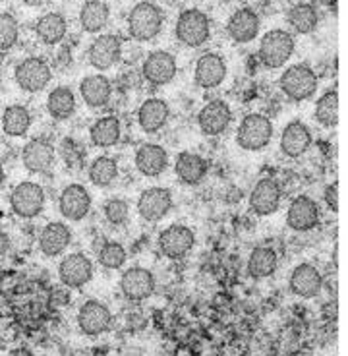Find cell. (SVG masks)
<instances>
[{
	"label": "cell",
	"instance_id": "cell-1",
	"mask_svg": "<svg viewBox=\"0 0 348 356\" xmlns=\"http://www.w3.org/2000/svg\"><path fill=\"white\" fill-rule=\"evenodd\" d=\"M163 12L153 2L135 4L128 16V31L135 41H151L161 33Z\"/></svg>",
	"mask_w": 348,
	"mask_h": 356
},
{
	"label": "cell",
	"instance_id": "cell-2",
	"mask_svg": "<svg viewBox=\"0 0 348 356\" xmlns=\"http://www.w3.org/2000/svg\"><path fill=\"white\" fill-rule=\"evenodd\" d=\"M295 53V37L285 29H271L259 43V60L267 68H281Z\"/></svg>",
	"mask_w": 348,
	"mask_h": 356
},
{
	"label": "cell",
	"instance_id": "cell-3",
	"mask_svg": "<svg viewBox=\"0 0 348 356\" xmlns=\"http://www.w3.org/2000/svg\"><path fill=\"white\" fill-rule=\"evenodd\" d=\"M281 89L290 101H306L317 89V76L308 64H295L286 68L281 76Z\"/></svg>",
	"mask_w": 348,
	"mask_h": 356
},
{
	"label": "cell",
	"instance_id": "cell-4",
	"mask_svg": "<svg viewBox=\"0 0 348 356\" xmlns=\"http://www.w3.org/2000/svg\"><path fill=\"white\" fill-rule=\"evenodd\" d=\"M211 35L209 18L201 10L188 8L176 19V39L190 49H197Z\"/></svg>",
	"mask_w": 348,
	"mask_h": 356
},
{
	"label": "cell",
	"instance_id": "cell-5",
	"mask_svg": "<svg viewBox=\"0 0 348 356\" xmlns=\"http://www.w3.org/2000/svg\"><path fill=\"white\" fill-rule=\"evenodd\" d=\"M273 138V124L267 116L248 115L238 126L236 142L246 152H259L267 147Z\"/></svg>",
	"mask_w": 348,
	"mask_h": 356
},
{
	"label": "cell",
	"instance_id": "cell-6",
	"mask_svg": "<svg viewBox=\"0 0 348 356\" xmlns=\"http://www.w3.org/2000/svg\"><path fill=\"white\" fill-rule=\"evenodd\" d=\"M10 205H12V211L18 217L33 219L45 207V192L35 182H22L14 188L12 196H10Z\"/></svg>",
	"mask_w": 348,
	"mask_h": 356
},
{
	"label": "cell",
	"instance_id": "cell-7",
	"mask_svg": "<svg viewBox=\"0 0 348 356\" xmlns=\"http://www.w3.org/2000/svg\"><path fill=\"white\" fill-rule=\"evenodd\" d=\"M14 78H16V83L24 91L37 93V91H41V89H45L49 86L53 74H51V68L43 58L31 56V58H26L16 66Z\"/></svg>",
	"mask_w": 348,
	"mask_h": 356
},
{
	"label": "cell",
	"instance_id": "cell-8",
	"mask_svg": "<svg viewBox=\"0 0 348 356\" xmlns=\"http://www.w3.org/2000/svg\"><path fill=\"white\" fill-rule=\"evenodd\" d=\"M113 323V314L99 300H88L78 312V327L88 337H97L105 333Z\"/></svg>",
	"mask_w": 348,
	"mask_h": 356
},
{
	"label": "cell",
	"instance_id": "cell-9",
	"mask_svg": "<svg viewBox=\"0 0 348 356\" xmlns=\"http://www.w3.org/2000/svg\"><path fill=\"white\" fill-rule=\"evenodd\" d=\"M120 291L128 300L142 302L155 293V277L145 267H130L120 277Z\"/></svg>",
	"mask_w": 348,
	"mask_h": 356
},
{
	"label": "cell",
	"instance_id": "cell-10",
	"mask_svg": "<svg viewBox=\"0 0 348 356\" xmlns=\"http://www.w3.org/2000/svg\"><path fill=\"white\" fill-rule=\"evenodd\" d=\"M196 236L192 229H188L186 225H172L169 229H165L159 236V248L163 256L170 259H180L190 254V250L194 248Z\"/></svg>",
	"mask_w": 348,
	"mask_h": 356
},
{
	"label": "cell",
	"instance_id": "cell-11",
	"mask_svg": "<svg viewBox=\"0 0 348 356\" xmlns=\"http://www.w3.org/2000/svg\"><path fill=\"white\" fill-rule=\"evenodd\" d=\"M58 279L70 289H81L93 279V264L83 254H70L58 266Z\"/></svg>",
	"mask_w": 348,
	"mask_h": 356
},
{
	"label": "cell",
	"instance_id": "cell-12",
	"mask_svg": "<svg viewBox=\"0 0 348 356\" xmlns=\"http://www.w3.org/2000/svg\"><path fill=\"white\" fill-rule=\"evenodd\" d=\"M226 78V63L221 54L206 53L197 58L194 80L196 86L201 89L219 88Z\"/></svg>",
	"mask_w": 348,
	"mask_h": 356
},
{
	"label": "cell",
	"instance_id": "cell-13",
	"mask_svg": "<svg viewBox=\"0 0 348 356\" xmlns=\"http://www.w3.org/2000/svg\"><path fill=\"white\" fill-rule=\"evenodd\" d=\"M122 54V41L116 35H101L90 44L88 60L95 70H108L113 68Z\"/></svg>",
	"mask_w": 348,
	"mask_h": 356
},
{
	"label": "cell",
	"instance_id": "cell-14",
	"mask_svg": "<svg viewBox=\"0 0 348 356\" xmlns=\"http://www.w3.org/2000/svg\"><path fill=\"white\" fill-rule=\"evenodd\" d=\"M286 222L292 231H312L320 225V207L310 196L295 197L290 207H288Z\"/></svg>",
	"mask_w": 348,
	"mask_h": 356
},
{
	"label": "cell",
	"instance_id": "cell-15",
	"mask_svg": "<svg viewBox=\"0 0 348 356\" xmlns=\"http://www.w3.org/2000/svg\"><path fill=\"white\" fill-rule=\"evenodd\" d=\"M281 186L277 180L273 178H261L258 184L254 186L250 194V207L254 213L258 215H271L275 213L281 205Z\"/></svg>",
	"mask_w": 348,
	"mask_h": 356
},
{
	"label": "cell",
	"instance_id": "cell-16",
	"mask_svg": "<svg viewBox=\"0 0 348 356\" xmlns=\"http://www.w3.org/2000/svg\"><path fill=\"white\" fill-rule=\"evenodd\" d=\"M142 70L151 86H167L176 76V60L167 51H155L145 58Z\"/></svg>",
	"mask_w": 348,
	"mask_h": 356
},
{
	"label": "cell",
	"instance_id": "cell-17",
	"mask_svg": "<svg viewBox=\"0 0 348 356\" xmlns=\"http://www.w3.org/2000/svg\"><path fill=\"white\" fill-rule=\"evenodd\" d=\"M232 122V111L224 101H209L197 115L199 130L206 136L223 134Z\"/></svg>",
	"mask_w": 348,
	"mask_h": 356
},
{
	"label": "cell",
	"instance_id": "cell-18",
	"mask_svg": "<svg viewBox=\"0 0 348 356\" xmlns=\"http://www.w3.org/2000/svg\"><path fill=\"white\" fill-rule=\"evenodd\" d=\"M170 209H172V196L167 188H149L142 192L138 200V211L149 222L161 221Z\"/></svg>",
	"mask_w": 348,
	"mask_h": 356
},
{
	"label": "cell",
	"instance_id": "cell-19",
	"mask_svg": "<svg viewBox=\"0 0 348 356\" xmlns=\"http://www.w3.org/2000/svg\"><path fill=\"white\" fill-rule=\"evenodd\" d=\"M60 213L70 219V221H81L91 209L90 192L81 184H70L63 190L60 200H58Z\"/></svg>",
	"mask_w": 348,
	"mask_h": 356
},
{
	"label": "cell",
	"instance_id": "cell-20",
	"mask_svg": "<svg viewBox=\"0 0 348 356\" xmlns=\"http://www.w3.org/2000/svg\"><path fill=\"white\" fill-rule=\"evenodd\" d=\"M259 16L251 8L236 10L229 18L226 31L234 43H250L259 33Z\"/></svg>",
	"mask_w": 348,
	"mask_h": 356
},
{
	"label": "cell",
	"instance_id": "cell-21",
	"mask_svg": "<svg viewBox=\"0 0 348 356\" xmlns=\"http://www.w3.org/2000/svg\"><path fill=\"white\" fill-rule=\"evenodd\" d=\"M167 165H169V153L157 143H143L135 153V169L140 170L143 177H161Z\"/></svg>",
	"mask_w": 348,
	"mask_h": 356
},
{
	"label": "cell",
	"instance_id": "cell-22",
	"mask_svg": "<svg viewBox=\"0 0 348 356\" xmlns=\"http://www.w3.org/2000/svg\"><path fill=\"white\" fill-rule=\"evenodd\" d=\"M290 291L300 298H313L317 296L323 286L322 273L312 264H300L290 275Z\"/></svg>",
	"mask_w": 348,
	"mask_h": 356
},
{
	"label": "cell",
	"instance_id": "cell-23",
	"mask_svg": "<svg viewBox=\"0 0 348 356\" xmlns=\"http://www.w3.org/2000/svg\"><path fill=\"white\" fill-rule=\"evenodd\" d=\"M310 145H312V132L304 122L292 120L290 124L285 126L281 134V149L286 157H300L310 149Z\"/></svg>",
	"mask_w": 348,
	"mask_h": 356
},
{
	"label": "cell",
	"instance_id": "cell-24",
	"mask_svg": "<svg viewBox=\"0 0 348 356\" xmlns=\"http://www.w3.org/2000/svg\"><path fill=\"white\" fill-rule=\"evenodd\" d=\"M170 108L163 99H147L138 111V124L145 134H157L169 122Z\"/></svg>",
	"mask_w": 348,
	"mask_h": 356
},
{
	"label": "cell",
	"instance_id": "cell-25",
	"mask_svg": "<svg viewBox=\"0 0 348 356\" xmlns=\"http://www.w3.org/2000/svg\"><path fill=\"white\" fill-rule=\"evenodd\" d=\"M22 161L29 172H47L54 161V147L47 140L35 138L24 147Z\"/></svg>",
	"mask_w": 348,
	"mask_h": 356
},
{
	"label": "cell",
	"instance_id": "cell-26",
	"mask_svg": "<svg viewBox=\"0 0 348 356\" xmlns=\"http://www.w3.org/2000/svg\"><path fill=\"white\" fill-rule=\"evenodd\" d=\"M70 241L72 232L64 222H49L39 234V250L47 258H54L68 248Z\"/></svg>",
	"mask_w": 348,
	"mask_h": 356
},
{
	"label": "cell",
	"instance_id": "cell-27",
	"mask_svg": "<svg viewBox=\"0 0 348 356\" xmlns=\"http://www.w3.org/2000/svg\"><path fill=\"white\" fill-rule=\"evenodd\" d=\"M174 170H176V177H179L182 184L196 186V184H199L207 177V163L197 153L184 152L176 157Z\"/></svg>",
	"mask_w": 348,
	"mask_h": 356
},
{
	"label": "cell",
	"instance_id": "cell-28",
	"mask_svg": "<svg viewBox=\"0 0 348 356\" xmlns=\"http://www.w3.org/2000/svg\"><path fill=\"white\" fill-rule=\"evenodd\" d=\"M80 93L88 107H105L108 101H110L113 86H110L108 78H105L103 74H93V76H88L85 80L81 81Z\"/></svg>",
	"mask_w": 348,
	"mask_h": 356
},
{
	"label": "cell",
	"instance_id": "cell-29",
	"mask_svg": "<svg viewBox=\"0 0 348 356\" xmlns=\"http://www.w3.org/2000/svg\"><path fill=\"white\" fill-rule=\"evenodd\" d=\"M120 134H122V126L116 116H101L91 126L90 138L95 147H113L120 140Z\"/></svg>",
	"mask_w": 348,
	"mask_h": 356
},
{
	"label": "cell",
	"instance_id": "cell-30",
	"mask_svg": "<svg viewBox=\"0 0 348 356\" xmlns=\"http://www.w3.org/2000/svg\"><path fill=\"white\" fill-rule=\"evenodd\" d=\"M66 19L58 12H49L45 16L37 19L35 33L45 44H56L66 37Z\"/></svg>",
	"mask_w": 348,
	"mask_h": 356
},
{
	"label": "cell",
	"instance_id": "cell-31",
	"mask_svg": "<svg viewBox=\"0 0 348 356\" xmlns=\"http://www.w3.org/2000/svg\"><path fill=\"white\" fill-rule=\"evenodd\" d=\"M279 267V256L275 250L259 246L250 254L248 259V273L254 279H265L271 277Z\"/></svg>",
	"mask_w": 348,
	"mask_h": 356
},
{
	"label": "cell",
	"instance_id": "cell-32",
	"mask_svg": "<svg viewBox=\"0 0 348 356\" xmlns=\"http://www.w3.org/2000/svg\"><path fill=\"white\" fill-rule=\"evenodd\" d=\"M47 111L54 120H68L76 113V97L70 88H56L47 99Z\"/></svg>",
	"mask_w": 348,
	"mask_h": 356
},
{
	"label": "cell",
	"instance_id": "cell-33",
	"mask_svg": "<svg viewBox=\"0 0 348 356\" xmlns=\"http://www.w3.org/2000/svg\"><path fill=\"white\" fill-rule=\"evenodd\" d=\"M110 10L105 2L101 0H90L83 4V8L80 12V24L83 27V31L88 33H97L103 27L107 26Z\"/></svg>",
	"mask_w": 348,
	"mask_h": 356
},
{
	"label": "cell",
	"instance_id": "cell-34",
	"mask_svg": "<svg viewBox=\"0 0 348 356\" xmlns=\"http://www.w3.org/2000/svg\"><path fill=\"white\" fill-rule=\"evenodd\" d=\"M31 126V113L24 105H10L2 115V130L12 136L19 138L29 130Z\"/></svg>",
	"mask_w": 348,
	"mask_h": 356
},
{
	"label": "cell",
	"instance_id": "cell-35",
	"mask_svg": "<svg viewBox=\"0 0 348 356\" xmlns=\"http://www.w3.org/2000/svg\"><path fill=\"white\" fill-rule=\"evenodd\" d=\"M286 19L288 24L292 26L296 33H312L313 29L317 27V22H320V16H317V10L313 8L312 4H296L292 8L288 10L286 14Z\"/></svg>",
	"mask_w": 348,
	"mask_h": 356
},
{
	"label": "cell",
	"instance_id": "cell-36",
	"mask_svg": "<svg viewBox=\"0 0 348 356\" xmlns=\"http://www.w3.org/2000/svg\"><path fill=\"white\" fill-rule=\"evenodd\" d=\"M337 111H339V95H337V91H325L320 101L315 103V120L320 122L325 128H335L337 122H339V115H337Z\"/></svg>",
	"mask_w": 348,
	"mask_h": 356
},
{
	"label": "cell",
	"instance_id": "cell-37",
	"mask_svg": "<svg viewBox=\"0 0 348 356\" xmlns=\"http://www.w3.org/2000/svg\"><path fill=\"white\" fill-rule=\"evenodd\" d=\"M118 177V165L113 157H99L91 163L90 180L99 188H105L115 182Z\"/></svg>",
	"mask_w": 348,
	"mask_h": 356
},
{
	"label": "cell",
	"instance_id": "cell-38",
	"mask_svg": "<svg viewBox=\"0 0 348 356\" xmlns=\"http://www.w3.org/2000/svg\"><path fill=\"white\" fill-rule=\"evenodd\" d=\"M99 264L107 269H120L126 264V250L118 242H107L99 250Z\"/></svg>",
	"mask_w": 348,
	"mask_h": 356
},
{
	"label": "cell",
	"instance_id": "cell-39",
	"mask_svg": "<svg viewBox=\"0 0 348 356\" xmlns=\"http://www.w3.org/2000/svg\"><path fill=\"white\" fill-rule=\"evenodd\" d=\"M19 37V27L12 14H0V51L14 47Z\"/></svg>",
	"mask_w": 348,
	"mask_h": 356
},
{
	"label": "cell",
	"instance_id": "cell-40",
	"mask_svg": "<svg viewBox=\"0 0 348 356\" xmlns=\"http://www.w3.org/2000/svg\"><path fill=\"white\" fill-rule=\"evenodd\" d=\"M103 211H105V219H107L110 225H116V227H120V225H124L128 221V217H130V209H128V204H126L124 200H108L105 207H103Z\"/></svg>",
	"mask_w": 348,
	"mask_h": 356
},
{
	"label": "cell",
	"instance_id": "cell-41",
	"mask_svg": "<svg viewBox=\"0 0 348 356\" xmlns=\"http://www.w3.org/2000/svg\"><path fill=\"white\" fill-rule=\"evenodd\" d=\"M60 153H63L64 161H66V165L68 167H80L81 165V157H83V153H81L80 145L74 142V140H64L63 147H60Z\"/></svg>",
	"mask_w": 348,
	"mask_h": 356
},
{
	"label": "cell",
	"instance_id": "cell-42",
	"mask_svg": "<svg viewBox=\"0 0 348 356\" xmlns=\"http://www.w3.org/2000/svg\"><path fill=\"white\" fill-rule=\"evenodd\" d=\"M323 200H325V204L329 207L331 211H337V207H339V196H337V184H329V186L325 188V194H323Z\"/></svg>",
	"mask_w": 348,
	"mask_h": 356
},
{
	"label": "cell",
	"instance_id": "cell-43",
	"mask_svg": "<svg viewBox=\"0 0 348 356\" xmlns=\"http://www.w3.org/2000/svg\"><path fill=\"white\" fill-rule=\"evenodd\" d=\"M10 246H12V242H10V236L6 234V232L0 231V256L8 254Z\"/></svg>",
	"mask_w": 348,
	"mask_h": 356
},
{
	"label": "cell",
	"instance_id": "cell-44",
	"mask_svg": "<svg viewBox=\"0 0 348 356\" xmlns=\"http://www.w3.org/2000/svg\"><path fill=\"white\" fill-rule=\"evenodd\" d=\"M8 356H33V353L27 348H14V350H10Z\"/></svg>",
	"mask_w": 348,
	"mask_h": 356
},
{
	"label": "cell",
	"instance_id": "cell-45",
	"mask_svg": "<svg viewBox=\"0 0 348 356\" xmlns=\"http://www.w3.org/2000/svg\"><path fill=\"white\" fill-rule=\"evenodd\" d=\"M45 0H24V4H27V6H41Z\"/></svg>",
	"mask_w": 348,
	"mask_h": 356
},
{
	"label": "cell",
	"instance_id": "cell-46",
	"mask_svg": "<svg viewBox=\"0 0 348 356\" xmlns=\"http://www.w3.org/2000/svg\"><path fill=\"white\" fill-rule=\"evenodd\" d=\"M2 182H4V167H2V163H0V186H2Z\"/></svg>",
	"mask_w": 348,
	"mask_h": 356
},
{
	"label": "cell",
	"instance_id": "cell-47",
	"mask_svg": "<svg viewBox=\"0 0 348 356\" xmlns=\"http://www.w3.org/2000/svg\"><path fill=\"white\" fill-rule=\"evenodd\" d=\"M223 2H231V0H223Z\"/></svg>",
	"mask_w": 348,
	"mask_h": 356
},
{
	"label": "cell",
	"instance_id": "cell-48",
	"mask_svg": "<svg viewBox=\"0 0 348 356\" xmlns=\"http://www.w3.org/2000/svg\"><path fill=\"white\" fill-rule=\"evenodd\" d=\"M0 83H2V76H0Z\"/></svg>",
	"mask_w": 348,
	"mask_h": 356
}]
</instances>
